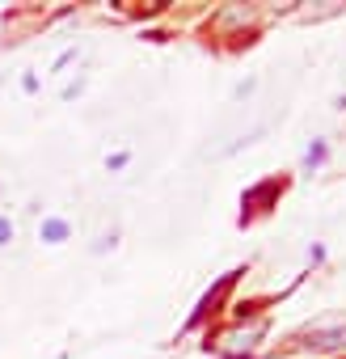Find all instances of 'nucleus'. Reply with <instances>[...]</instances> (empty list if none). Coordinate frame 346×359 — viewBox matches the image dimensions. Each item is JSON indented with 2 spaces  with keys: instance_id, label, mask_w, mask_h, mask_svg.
Wrapping results in <instances>:
<instances>
[{
  "instance_id": "2",
  "label": "nucleus",
  "mask_w": 346,
  "mask_h": 359,
  "mask_svg": "<svg viewBox=\"0 0 346 359\" xmlns=\"http://www.w3.org/2000/svg\"><path fill=\"white\" fill-rule=\"evenodd\" d=\"M308 346H317V351H338V346H346V325L312 330V334H308Z\"/></svg>"
},
{
  "instance_id": "4",
  "label": "nucleus",
  "mask_w": 346,
  "mask_h": 359,
  "mask_svg": "<svg viewBox=\"0 0 346 359\" xmlns=\"http://www.w3.org/2000/svg\"><path fill=\"white\" fill-rule=\"evenodd\" d=\"M5 245H13V224L0 216V250H5Z\"/></svg>"
},
{
  "instance_id": "1",
  "label": "nucleus",
  "mask_w": 346,
  "mask_h": 359,
  "mask_svg": "<svg viewBox=\"0 0 346 359\" xmlns=\"http://www.w3.org/2000/svg\"><path fill=\"white\" fill-rule=\"evenodd\" d=\"M266 334V321H249L245 330H233V334H224V355H241V351H249L258 338Z\"/></svg>"
},
{
  "instance_id": "3",
  "label": "nucleus",
  "mask_w": 346,
  "mask_h": 359,
  "mask_svg": "<svg viewBox=\"0 0 346 359\" xmlns=\"http://www.w3.org/2000/svg\"><path fill=\"white\" fill-rule=\"evenodd\" d=\"M64 237H68V224H64V220H43V241L60 245Z\"/></svg>"
}]
</instances>
